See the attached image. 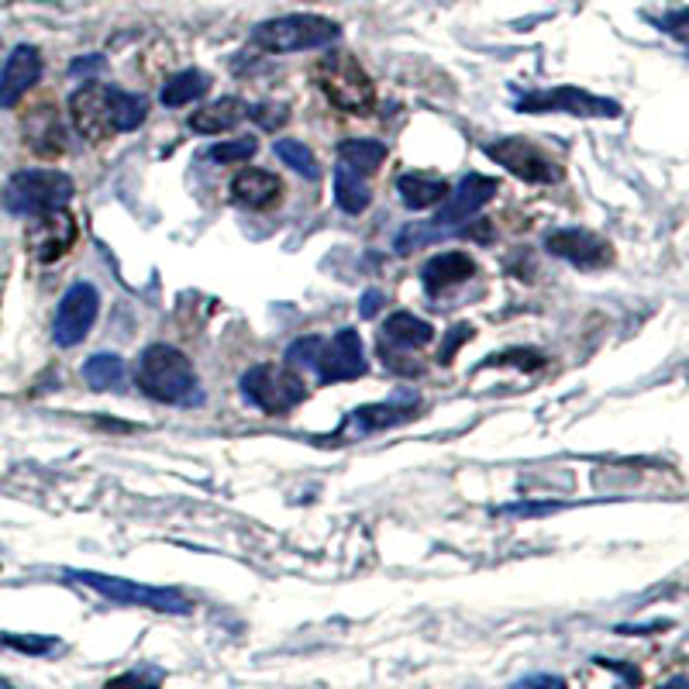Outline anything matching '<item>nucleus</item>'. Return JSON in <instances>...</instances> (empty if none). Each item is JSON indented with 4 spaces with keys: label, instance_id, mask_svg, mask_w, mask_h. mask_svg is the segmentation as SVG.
<instances>
[{
    "label": "nucleus",
    "instance_id": "f257e3e1",
    "mask_svg": "<svg viewBox=\"0 0 689 689\" xmlns=\"http://www.w3.org/2000/svg\"><path fill=\"white\" fill-rule=\"evenodd\" d=\"M69 118L80 138H87L90 145H104L121 132H135L148 118V100L121 87L84 84L69 97Z\"/></svg>",
    "mask_w": 689,
    "mask_h": 689
},
{
    "label": "nucleus",
    "instance_id": "f03ea898",
    "mask_svg": "<svg viewBox=\"0 0 689 689\" xmlns=\"http://www.w3.org/2000/svg\"><path fill=\"white\" fill-rule=\"evenodd\" d=\"M135 382L138 390L156 400V403H180V407H193L200 403V379H197V369L193 363L180 348L173 345H148L138 363H135Z\"/></svg>",
    "mask_w": 689,
    "mask_h": 689
},
{
    "label": "nucleus",
    "instance_id": "7ed1b4c3",
    "mask_svg": "<svg viewBox=\"0 0 689 689\" xmlns=\"http://www.w3.org/2000/svg\"><path fill=\"white\" fill-rule=\"evenodd\" d=\"M338 35H342L338 21H331L324 14H284L255 24L252 45L269 56H290V53H308V48H324L331 42H338Z\"/></svg>",
    "mask_w": 689,
    "mask_h": 689
},
{
    "label": "nucleus",
    "instance_id": "20e7f679",
    "mask_svg": "<svg viewBox=\"0 0 689 689\" xmlns=\"http://www.w3.org/2000/svg\"><path fill=\"white\" fill-rule=\"evenodd\" d=\"M76 187L66 173L56 169H21L0 190V203L14 218H38L48 211H59L73 200Z\"/></svg>",
    "mask_w": 689,
    "mask_h": 689
},
{
    "label": "nucleus",
    "instance_id": "39448f33",
    "mask_svg": "<svg viewBox=\"0 0 689 689\" xmlns=\"http://www.w3.org/2000/svg\"><path fill=\"white\" fill-rule=\"evenodd\" d=\"M321 93L345 114L366 118L376 108V87L369 80V73L363 69V63L348 56V53H331L318 63L314 69Z\"/></svg>",
    "mask_w": 689,
    "mask_h": 689
},
{
    "label": "nucleus",
    "instance_id": "423d86ee",
    "mask_svg": "<svg viewBox=\"0 0 689 689\" xmlns=\"http://www.w3.org/2000/svg\"><path fill=\"white\" fill-rule=\"evenodd\" d=\"M66 579L90 586V590H97L111 603L148 607V610H159V614H190L193 610V603L180 590H166V586H145V582H132V579H121V576L80 573V569H66Z\"/></svg>",
    "mask_w": 689,
    "mask_h": 689
},
{
    "label": "nucleus",
    "instance_id": "0eeeda50",
    "mask_svg": "<svg viewBox=\"0 0 689 689\" xmlns=\"http://www.w3.org/2000/svg\"><path fill=\"white\" fill-rule=\"evenodd\" d=\"M238 390L248 403L259 407L263 414H290L297 403L308 400V382H303L293 369H276V366H252L242 373Z\"/></svg>",
    "mask_w": 689,
    "mask_h": 689
},
{
    "label": "nucleus",
    "instance_id": "6e6552de",
    "mask_svg": "<svg viewBox=\"0 0 689 689\" xmlns=\"http://www.w3.org/2000/svg\"><path fill=\"white\" fill-rule=\"evenodd\" d=\"M487 156L503 166L507 173H514L518 180L534 184V187H552L563 180V166H558L545 148H538L531 138H500L487 145Z\"/></svg>",
    "mask_w": 689,
    "mask_h": 689
},
{
    "label": "nucleus",
    "instance_id": "1a4fd4ad",
    "mask_svg": "<svg viewBox=\"0 0 689 689\" xmlns=\"http://www.w3.org/2000/svg\"><path fill=\"white\" fill-rule=\"evenodd\" d=\"M76 238H80L76 218L66 208H59V211H48V214L32 218L29 232H24V252H29L32 263L53 266V263L63 259V255L73 252Z\"/></svg>",
    "mask_w": 689,
    "mask_h": 689
},
{
    "label": "nucleus",
    "instance_id": "9d476101",
    "mask_svg": "<svg viewBox=\"0 0 689 689\" xmlns=\"http://www.w3.org/2000/svg\"><path fill=\"white\" fill-rule=\"evenodd\" d=\"M100 314V293L93 284L80 279V284H73L63 300H59V311H56V321H53V338L59 348H73L80 345L90 331H93V321Z\"/></svg>",
    "mask_w": 689,
    "mask_h": 689
},
{
    "label": "nucleus",
    "instance_id": "9b49d317",
    "mask_svg": "<svg viewBox=\"0 0 689 689\" xmlns=\"http://www.w3.org/2000/svg\"><path fill=\"white\" fill-rule=\"evenodd\" d=\"M518 111H527V114H545V111H566V114H576V118H618L621 108L614 100L607 97H597V93H586L579 87H555V90H531V93H521L518 97Z\"/></svg>",
    "mask_w": 689,
    "mask_h": 689
},
{
    "label": "nucleus",
    "instance_id": "f8f14e48",
    "mask_svg": "<svg viewBox=\"0 0 689 689\" xmlns=\"http://www.w3.org/2000/svg\"><path fill=\"white\" fill-rule=\"evenodd\" d=\"M497 180L493 176H482V173H469L463 184H458L455 190H448V197L438 203V214H435V227H442V232H455V227L469 224L487 203L497 197Z\"/></svg>",
    "mask_w": 689,
    "mask_h": 689
},
{
    "label": "nucleus",
    "instance_id": "ddd939ff",
    "mask_svg": "<svg viewBox=\"0 0 689 689\" xmlns=\"http://www.w3.org/2000/svg\"><path fill=\"white\" fill-rule=\"evenodd\" d=\"M418 411V397L414 393H397L393 400H382V403H366L359 411H352L342 427H338V438L335 442H352V438H369L376 431H387V427H397L403 421H411Z\"/></svg>",
    "mask_w": 689,
    "mask_h": 689
},
{
    "label": "nucleus",
    "instance_id": "4468645a",
    "mask_svg": "<svg viewBox=\"0 0 689 689\" xmlns=\"http://www.w3.org/2000/svg\"><path fill=\"white\" fill-rule=\"evenodd\" d=\"M545 248L555 259H566L579 269H603L614 263L610 242L597 232H586V227H558V232H548Z\"/></svg>",
    "mask_w": 689,
    "mask_h": 689
},
{
    "label": "nucleus",
    "instance_id": "2eb2a0df",
    "mask_svg": "<svg viewBox=\"0 0 689 689\" xmlns=\"http://www.w3.org/2000/svg\"><path fill=\"white\" fill-rule=\"evenodd\" d=\"M369 363H366V352H363V338L355 327H342L335 338L324 342L321 348V359H318V376L327 387V382H352L366 376Z\"/></svg>",
    "mask_w": 689,
    "mask_h": 689
},
{
    "label": "nucleus",
    "instance_id": "dca6fc26",
    "mask_svg": "<svg viewBox=\"0 0 689 689\" xmlns=\"http://www.w3.org/2000/svg\"><path fill=\"white\" fill-rule=\"evenodd\" d=\"M42 76V56L35 45H18L0 69V108H14Z\"/></svg>",
    "mask_w": 689,
    "mask_h": 689
},
{
    "label": "nucleus",
    "instance_id": "f3484780",
    "mask_svg": "<svg viewBox=\"0 0 689 689\" xmlns=\"http://www.w3.org/2000/svg\"><path fill=\"white\" fill-rule=\"evenodd\" d=\"M435 342V327L411 311H397L379 327V348L387 352H418Z\"/></svg>",
    "mask_w": 689,
    "mask_h": 689
},
{
    "label": "nucleus",
    "instance_id": "a211bd4d",
    "mask_svg": "<svg viewBox=\"0 0 689 689\" xmlns=\"http://www.w3.org/2000/svg\"><path fill=\"white\" fill-rule=\"evenodd\" d=\"M476 273V263L469 259L466 252H442L435 259H427L421 266V284L431 297H438L458 284H466V279Z\"/></svg>",
    "mask_w": 689,
    "mask_h": 689
},
{
    "label": "nucleus",
    "instance_id": "6ab92c4d",
    "mask_svg": "<svg viewBox=\"0 0 689 689\" xmlns=\"http://www.w3.org/2000/svg\"><path fill=\"white\" fill-rule=\"evenodd\" d=\"M284 193V184H279V176H273L269 169H242L235 180H232V200L242 203L248 211H266L279 200Z\"/></svg>",
    "mask_w": 689,
    "mask_h": 689
},
{
    "label": "nucleus",
    "instance_id": "aec40b11",
    "mask_svg": "<svg viewBox=\"0 0 689 689\" xmlns=\"http://www.w3.org/2000/svg\"><path fill=\"white\" fill-rule=\"evenodd\" d=\"M242 118H248V104L242 97H221V100H211V104H203L190 114V127L200 135H218L224 127H235Z\"/></svg>",
    "mask_w": 689,
    "mask_h": 689
},
{
    "label": "nucleus",
    "instance_id": "412c9836",
    "mask_svg": "<svg viewBox=\"0 0 689 689\" xmlns=\"http://www.w3.org/2000/svg\"><path fill=\"white\" fill-rule=\"evenodd\" d=\"M397 193L411 211H427V208H438L448 197V184L427 173H403L397 176Z\"/></svg>",
    "mask_w": 689,
    "mask_h": 689
},
{
    "label": "nucleus",
    "instance_id": "4be33fe9",
    "mask_svg": "<svg viewBox=\"0 0 689 689\" xmlns=\"http://www.w3.org/2000/svg\"><path fill=\"white\" fill-rule=\"evenodd\" d=\"M127 369H124V359L121 355H111V352H97L87 359L84 366V379L87 387L97 390V393H111V390H124V379Z\"/></svg>",
    "mask_w": 689,
    "mask_h": 689
},
{
    "label": "nucleus",
    "instance_id": "5701e85b",
    "mask_svg": "<svg viewBox=\"0 0 689 689\" xmlns=\"http://www.w3.org/2000/svg\"><path fill=\"white\" fill-rule=\"evenodd\" d=\"M208 90H211V76L208 73H203V69H184V73L169 76V80L163 84L159 100L166 108H184V104H190V100H200Z\"/></svg>",
    "mask_w": 689,
    "mask_h": 689
},
{
    "label": "nucleus",
    "instance_id": "b1692460",
    "mask_svg": "<svg viewBox=\"0 0 689 689\" xmlns=\"http://www.w3.org/2000/svg\"><path fill=\"white\" fill-rule=\"evenodd\" d=\"M335 203L345 214H363L373 203V187L366 184V176L352 173L348 166H335Z\"/></svg>",
    "mask_w": 689,
    "mask_h": 689
},
{
    "label": "nucleus",
    "instance_id": "393cba45",
    "mask_svg": "<svg viewBox=\"0 0 689 689\" xmlns=\"http://www.w3.org/2000/svg\"><path fill=\"white\" fill-rule=\"evenodd\" d=\"M382 159H387V145L382 142H373V138H348L338 145V163L348 166L352 173L359 176H369L382 166Z\"/></svg>",
    "mask_w": 689,
    "mask_h": 689
},
{
    "label": "nucleus",
    "instance_id": "a878e982",
    "mask_svg": "<svg viewBox=\"0 0 689 689\" xmlns=\"http://www.w3.org/2000/svg\"><path fill=\"white\" fill-rule=\"evenodd\" d=\"M276 156L284 166H290L293 173L300 176H308V180H321V163L314 159V152L297 142V138H279L276 142Z\"/></svg>",
    "mask_w": 689,
    "mask_h": 689
},
{
    "label": "nucleus",
    "instance_id": "bb28decb",
    "mask_svg": "<svg viewBox=\"0 0 689 689\" xmlns=\"http://www.w3.org/2000/svg\"><path fill=\"white\" fill-rule=\"evenodd\" d=\"M321 348H324V338L321 335H308V338H297V342H290V348H287V366L290 369H318V359H321Z\"/></svg>",
    "mask_w": 689,
    "mask_h": 689
},
{
    "label": "nucleus",
    "instance_id": "cd10ccee",
    "mask_svg": "<svg viewBox=\"0 0 689 689\" xmlns=\"http://www.w3.org/2000/svg\"><path fill=\"white\" fill-rule=\"evenodd\" d=\"M255 148H259V142H255L252 135H245V138H232V142H218L214 148H208V159L218 163V166L242 163V159L255 156Z\"/></svg>",
    "mask_w": 689,
    "mask_h": 689
},
{
    "label": "nucleus",
    "instance_id": "c85d7f7f",
    "mask_svg": "<svg viewBox=\"0 0 689 689\" xmlns=\"http://www.w3.org/2000/svg\"><path fill=\"white\" fill-rule=\"evenodd\" d=\"M0 645L24 652V655H48L59 648L56 637H42V634H0Z\"/></svg>",
    "mask_w": 689,
    "mask_h": 689
},
{
    "label": "nucleus",
    "instance_id": "c756f323",
    "mask_svg": "<svg viewBox=\"0 0 689 689\" xmlns=\"http://www.w3.org/2000/svg\"><path fill=\"white\" fill-rule=\"evenodd\" d=\"M248 118L266 127V132H276V127H284L290 121V108L287 104H276V100H263V104H252L248 108Z\"/></svg>",
    "mask_w": 689,
    "mask_h": 689
},
{
    "label": "nucleus",
    "instance_id": "7c9ffc66",
    "mask_svg": "<svg viewBox=\"0 0 689 689\" xmlns=\"http://www.w3.org/2000/svg\"><path fill=\"white\" fill-rule=\"evenodd\" d=\"M159 686H163L159 669H135V673H124V676L111 679L104 689H159Z\"/></svg>",
    "mask_w": 689,
    "mask_h": 689
},
{
    "label": "nucleus",
    "instance_id": "2f4dec72",
    "mask_svg": "<svg viewBox=\"0 0 689 689\" xmlns=\"http://www.w3.org/2000/svg\"><path fill=\"white\" fill-rule=\"evenodd\" d=\"M382 303H387V293H379V290H366V293H363V300H359V314H363L366 321H373V318L382 311Z\"/></svg>",
    "mask_w": 689,
    "mask_h": 689
},
{
    "label": "nucleus",
    "instance_id": "473e14b6",
    "mask_svg": "<svg viewBox=\"0 0 689 689\" xmlns=\"http://www.w3.org/2000/svg\"><path fill=\"white\" fill-rule=\"evenodd\" d=\"M514 689H569V686L558 676H527V679L514 682Z\"/></svg>",
    "mask_w": 689,
    "mask_h": 689
},
{
    "label": "nucleus",
    "instance_id": "72a5a7b5",
    "mask_svg": "<svg viewBox=\"0 0 689 689\" xmlns=\"http://www.w3.org/2000/svg\"><path fill=\"white\" fill-rule=\"evenodd\" d=\"M563 503H518V507H503V514H521V518H534V514H548V510H558Z\"/></svg>",
    "mask_w": 689,
    "mask_h": 689
},
{
    "label": "nucleus",
    "instance_id": "f704fd0d",
    "mask_svg": "<svg viewBox=\"0 0 689 689\" xmlns=\"http://www.w3.org/2000/svg\"><path fill=\"white\" fill-rule=\"evenodd\" d=\"M473 335V327H466V324H458L452 335H448V342H445V355H442V363H452V355L458 352V345H463L466 338Z\"/></svg>",
    "mask_w": 689,
    "mask_h": 689
},
{
    "label": "nucleus",
    "instance_id": "c9c22d12",
    "mask_svg": "<svg viewBox=\"0 0 689 689\" xmlns=\"http://www.w3.org/2000/svg\"><path fill=\"white\" fill-rule=\"evenodd\" d=\"M100 66H104V56H84V59H73L69 73H73V76H90V73L100 69Z\"/></svg>",
    "mask_w": 689,
    "mask_h": 689
},
{
    "label": "nucleus",
    "instance_id": "e433bc0d",
    "mask_svg": "<svg viewBox=\"0 0 689 689\" xmlns=\"http://www.w3.org/2000/svg\"><path fill=\"white\" fill-rule=\"evenodd\" d=\"M662 689H686V679H682V676H676L673 682H666V686H662Z\"/></svg>",
    "mask_w": 689,
    "mask_h": 689
},
{
    "label": "nucleus",
    "instance_id": "4c0bfd02",
    "mask_svg": "<svg viewBox=\"0 0 689 689\" xmlns=\"http://www.w3.org/2000/svg\"><path fill=\"white\" fill-rule=\"evenodd\" d=\"M0 689H14V686H11L8 679H0Z\"/></svg>",
    "mask_w": 689,
    "mask_h": 689
}]
</instances>
